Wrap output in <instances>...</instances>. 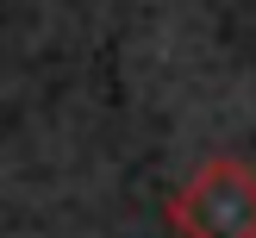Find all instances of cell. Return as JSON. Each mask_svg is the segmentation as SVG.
<instances>
[{
    "label": "cell",
    "instance_id": "cell-1",
    "mask_svg": "<svg viewBox=\"0 0 256 238\" xmlns=\"http://www.w3.org/2000/svg\"><path fill=\"white\" fill-rule=\"evenodd\" d=\"M169 225L182 238H256V169L244 157H206L169 194Z\"/></svg>",
    "mask_w": 256,
    "mask_h": 238
}]
</instances>
